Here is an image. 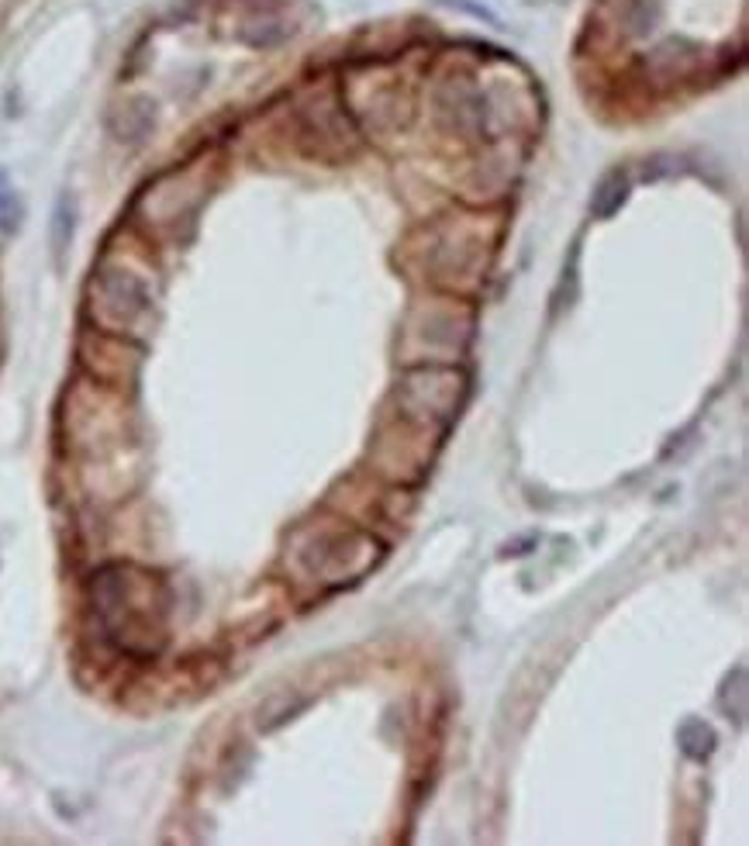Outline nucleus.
Returning <instances> with one entry per match:
<instances>
[{
	"label": "nucleus",
	"mask_w": 749,
	"mask_h": 846,
	"mask_svg": "<svg viewBox=\"0 0 749 846\" xmlns=\"http://www.w3.org/2000/svg\"><path fill=\"white\" fill-rule=\"evenodd\" d=\"M621 201H626V177L621 173H608L605 180H601V187H598V194H595V214H611Z\"/></svg>",
	"instance_id": "nucleus-5"
},
{
	"label": "nucleus",
	"mask_w": 749,
	"mask_h": 846,
	"mask_svg": "<svg viewBox=\"0 0 749 846\" xmlns=\"http://www.w3.org/2000/svg\"><path fill=\"white\" fill-rule=\"evenodd\" d=\"M62 229V235H59V249H67V242H70V235H73V204L62 198V204L55 208V232Z\"/></svg>",
	"instance_id": "nucleus-6"
},
{
	"label": "nucleus",
	"mask_w": 749,
	"mask_h": 846,
	"mask_svg": "<svg viewBox=\"0 0 749 846\" xmlns=\"http://www.w3.org/2000/svg\"><path fill=\"white\" fill-rule=\"evenodd\" d=\"M149 291L132 273L108 270L93 280V315L111 329H132L139 319L149 315Z\"/></svg>",
	"instance_id": "nucleus-3"
},
{
	"label": "nucleus",
	"mask_w": 749,
	"mask_h": 846,
	"mask_svg": "<svg viewBox=\"0 0 749 846\" xmlns=\"http://www.w3.org/2000/svg\"><path fill=\"white\" fill-rule=\"evenodd\" d=\"M90 608L104 639L132 661H152L170 639V587L139 563H108L93 574Z\"/></svg>",
	"instance_id": "nucleus-1"
},
{
	"label": "nucleus",
	"mask_w": 749,
	"mask_h": 846,
	"mask_svg": "<svg viewBox=\"0 0 749 846\" xmlns=\"http://www.w3.org/2000/svg\"><path fill=\"white\" fill-rule=\"evenodd\" d=\"M307 581L325 587H346L363 581L384 560V543L363 528H315L294 550Z\"/></svg>",
	"instance_id": "nucleus-2"
},
{
	"label": "nucleus",
	"mask_w": 749,
	"mask_h": 846,
	"mask_svg": "<svg viewBox=\"0 0 749 846\" xmlns=\"http://www.w3.org/2000/svg\"><path fill=\"white\" fill-rule=\"evenodd\" d=\"M677 743H680L684 757L705 764L715 754V746H719V736H715V729L705 723V718H688V723H680V729H677Z\"/></svg>",
	"instance_id": "nucleus-4"
}]
</instances>
